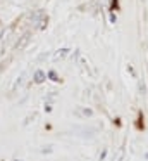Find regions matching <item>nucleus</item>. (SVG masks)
<instances>
[{
    "instance_id": "obj_1",
    "label": "nucleus",
    "mask_w": 148,
    "mask_h": 161,
    "mask_svg": "<svg viewBox=\"0 0 148 161\" xmlns=\"http://www.w3.org/2000/svg\"><path fill=\"white\" fill-rule=\"evenodd\" d=\"M45 80H47V75H45L43 71H41V69L34 71V75H33V81H34V83H43Z\"/></svg>"
},
{
    "instance_id": "obj_2",
    "label": "nucleus",
    "mask_w": 148,
    "mask_h": 161,
    "mask_svg": "<svg viewBox=\"0 0 148 161\" xmlns=\"http://www.w3.org/2000/svg\"><path fill=\"white\" fill-rule=\"evenodd\" d=\"M81 111H83V114H84V116H91L93 114L91 109H81Z\"/></svg>"
},
{
    "instance_id": "obj_3",
    "label": "nucleus",
    "mask_w": 148,
    "mask_h": 161,
    "mask_svg": "<svg viewBox=\"0 0 148 161\" xmlns=\"http://www.w3.org/2000/svg\"><path fill=\"white\" fill-rule=\"evenodd\" d=\"M48 76H50L52 80H57V75H55V73H50V75H48Z\"/></svg>"
},
{
    "instance_id": "obj_4",
    "label": "nucleus",
    "mask_w": 148,
    "mask_h": 161,
    "mask_svg": "<svg viewBox=\"0 0 148 161\" xmlns=\"http://www.w3.org/2000/svg\"><path fill=\"white\" fill-rule=\"evenodd\" d=\"M2 31H3V28H2V26H0V36H2Z\"/></svg>"
}]
</instances>
